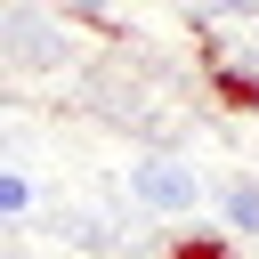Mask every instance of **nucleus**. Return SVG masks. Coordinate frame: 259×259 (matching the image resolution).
<instances>
[{
	"label": "nucleus",
	"instance_id": "1",
	"mask_svg": "<svg viewBox=\"0 0 259 259\" xmlns=\"http://www.w3.org/2000/svg\"><path fill=\"white\" fill-rule=\"evenodd\" d=\"M202 81H210V97H219L227 113H259V65H243V57H202Z\"/></svg>",
	"mask_w": 259,
	"mask_h": 259
},
{
	"label": "nucleus",
	"instance_id": "2",
	"mask_svg": "<svg viewBox=\"0 0 259 259\" xmlns=\"http://www.w3.org/2000/svg\"><path fill=\"white\" fill-rule=\"evenodd\" d=\"M138 186H146V202H162V210H178V202L194 194V178H186L178 162H146V170H138Z\"/></svg>",
	"mask_w": 259,
	"mask_h": 259
},
{
	"label": "nucleus",
	"instance_id": "3",
	"mask_svg": "<svg viewBox=\"0 0 259 259\" xmlns=\"http://www.w3.org/2000/svg\"><path fill=\"white\" fill-rule=\"evenodd\" d=\"M170 259H235V243H227L219 227H186V235L170 243Z\"/></svg>",
	"mask_w": 259,
	"mask_h": 259
},
{
	"label": "nucleus",
	"instance_id": "4",
	"mask_svg": "<svg viewBox=\"0 0 259 259\" xmlns=\"http://www.w3.org/2000/svg\"><path fill=\"white\" fill-rule=\"evenodd\" d=\"M227 227H235V235H259V186H251V178L227 186Z\"/></svg>",
	"mask_w": 259,
	"mask_h": 259
},
{
	"label": "nucleus",
	"instance_id": "5",
	"mask_svg": "<svg viewBox=\"0 0 259 259\" xmlns=\"http://www.w3.org/2000/svg\"><path fill=\"white\" fill-rule=\"evenodd\" d=\"M0 210H8V219L32 210V178H24V170H0Z\"/></svg>",
	"mask_w": 259,
	"mask_h": 259
},
{
	"label": "nucleus",
	"instance_id": "6",
	"mask_svg": "<svg viewBox=\"0 0 259 259\" xmlns=\"http://www.w3.org/2000/svg\"><path fill=\"white\" fill-rule=\"evenodd\" d=\"M65 16H81V24H97V32H113V0H57Z\"/></svg>",
	"mask_w": 259,
	"mask_h": 259
},
{
	"label": "nucleus",
	"instance_id": "7",
	"mask_svg": "<svg viewBox=\"0 0 259 259\" xmlns=\"http://www.w3.org/2000/svg\"><path fill=\"white\" fill-rule=\"evenodd\" d=\"M186 8H202V16H227V0H186Z\"/></svg>",
	"mask_w": 259,
	"mask_h": 259
},
{
	"label": "nucleus",
	"instance_id": "8",
	"mask_svg": "<svg viewBox=\"0 0 259 259\" xmlns=\"http://www.w3.org/2000/svg\"><path fill=\"white\" fill-rule=\"evenodd\" d=\"M243 32H251V49H259V24H243Z\"/></svg>",
	"mask_w": 259,
	"mask_h": 259
}]
</instances>
